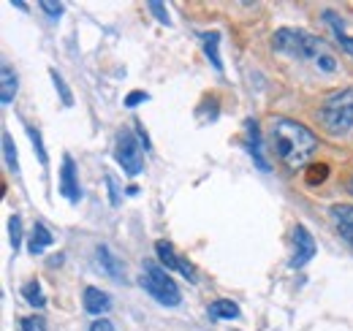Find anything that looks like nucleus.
Returning a JSON list of instances; mask_svg holds the SVG:
<instances>
[{"mask_svg":"<svg viewBox=\"0 0 353 331\" xmlns=\"http://www.w3.org/2000/svg\"><path fill=\"white\" fill-rule=\"evenodd\" d=\"M147 8L155 14V19H158V22H163V25H172V19H169V11H166V6H163V3H155V0H152V3H147Z\"/></svg>","mask_w":353,"mask_h":331,"instance_id":"393cba45","label":"nucleus"},{"mask_svg":"<svg viewBox=\"0 0 353 331\" xmlns=\"http://www.w3.org/2000/svg\"><path fill=\"white\" fill-rule=\"evenodd\" d=\"M82 304H85V310H88L90 315H103V312L112 310V299H109V293H103L101 288H92V285L85 288Z\"/></svg>","mask_w":353,"mask_h":331,"instance_id":"1a4fd4ad","label":"nucleus"},{"mask_svg":"<svg viewBox=\"0 0 353 331\" xmlns=\"http://www.w3.org/2000/svg\"><path fill=\"white\" fill-rule=\"evenodd\" d=\"M41 11H46L52 19H60V14H63V6H60V3H52V0H41Z\"/></svg>","mask_w":353,"mask_h":331,"instance_id":"bb28decb","label":"nucleus"},{"mask_svg":"<svg viewBox=\"0 0 353 331\" xmlns=\"http://www.w3.org/2000/svg\"><path fill=\"white\" fill-rule=\"evenodd\" d=\"M318 123L329 136H343L353 128V87L340 90L323 101L318 109Z\"/></svg>","mask_w":353,"mask_h":331,"instance_id":"f03ea898","label":"nucleus"},{"mask_svg":"<svg viewBox=\"0 0 353 331\" xmlns=\"http://www.w3.org/2000/svg\"><path fill=\"white\" fill-rule=\"evenodd\" d=\"M114 158H117V163L123 166V171H125L128 177L141 174V168H144L141 144L133 139L131 130H120V133H117V150H114Z\"/></svg>","mask_w":353,"mask_h":331,"instance_id":"39448f33","label":"nucleus"},{"mask_svg":"<svg viewBox=\"0 0 353 331\" xmlns=\"http://www.w3.org/2000/svg\"><path fill=\"white\" fill-rule=\"evenodd\" d=\"M52 242H54L52 231L46 228L44 223H36V225H33V234H30V242H28L30 252H33V255H41L46 248H52Z\"/></svg>","mask_w":353,"mask_h":331,"instance_id":"f8f14e48","label":"nucleus"},{"mask_svg":"<svg viewBox=\"0 0 353 331\" xmlns=\"http://www.w3.org/2000/svg\"><path fill=\"white\" fill-rule=\"evenodd\" d=\"M323 19H326V25L334 30V39H337V43L348 52L353 57V36H348L345 30H343V19H337V14L334 11H323Z\"/></svg>","mask_w":353,"mask_h":331,"instance_id":"ddd939ff","label":"nucleus"},{"mask_svg":"<svg viewBox=\"0 0 353 331\" xmlns=\"http://www.w3.org/2000/svg\"><path fill=\"white\" fill-rule=\"evenodd\" d=\"M90 331H114V323L106 321V318H95V321L90 323Z\"/></svg>","mask_w":353,"mask_h":331,"instance_id":"cd10ccee","label":"nucleus"},{"mask_svg":"<svg viewBox=\"0 0 353 331\" xmlns=\"http://www.w3.org/2000/svg\"><path fill=\"white\" fill-rule=\"evenodd\" d=\"M269 136H272V147H274L277 158L288 168L307 166V161L318 150V136L302 123L288 120V117H277L272 123Z\"/></svg>","mask_w":353,"mask_h":331,"instance_id":"f257e3e1","label":"nucleus"},{"mask_svg":"<svg viewBox=\"0 0 353 331\" xmlns=\"http://www.w3.org/2000/svg\"><path fill=\"white\" fill-rule=\"evenodd\" d=\"M106 185H109V199H112V204H120V193H117L114 177H106Z\"/></svg>","mask_w":353,"mask_h":331,"instance_id":"c85d7f7f","label":"nucleus"},{"mask_svg":"<svg viewBox=\"0 0 353 331\" xmlns=\"http://www.w3.org/2000/svg\"><path fill=\"white\" fill-rule=\"evenodd\" d=\"M141 101H150V95H147V92H141V90H133V92H128V95H125V106H128V109L139 106Z\"/></svg>","mask_w":353,"mask_h":331,"instance_id":"a878e982","label":"nucleus"},{"mask_svg":"<svg viewBox=\"0 0 353 331\" xmlns=\"http://www.w3.org/2000/svg\"><path fill=\"white\" fill-rule=\"evenodd\" d=\"M22 296H25V301L30 304V307H44L46 299L41 296V283L39 280H30V283H25V288H22Z\"/></svg>","mask_w":353,"mask_h":331,"instance_id":"a211bd4d","label":"nucleus"},{"mask_svg":"<svg viewBox=\"0 0 353 331\" xmlns=\"http://www.w3.org/2000/svg\"><path fill=\"white\" fill-rule=\"evenodd\" d=\"M318 66H321L323 71H334V68H337V63L332 60V54H321V57H318Z\"/></svg>","mask_w":353,"mask_h":331,"instance_id":"c756f323","label":"nucleus"},{"mask_svg":"<svg viewBox=\"0 0 353 331\" xmlns=\"http://www.w3.org/2000/svg\"><path fill=\"white\" fill-rule=\"evenodd\" d=\"M329 177V166L326 163H312L307 171V185H321Z\"/></svg>","mask_w":353,"mask_h":331,"instance_id":"5701e85b","label":"nucleus"},{"mask_svg":"<svg viewBox=\"0 0 353 331\" xmlns=\"http://www.w3.org/2000/svg\"><path fill=\"white\" fill-rule=\"evenodd\" d=\"M136 133H139V141L144 144V150H150L152 144H150V136H147V130H144V125L141 123H136Z\"/></svg>","mask_w":353,"mask_h":331,"instance_id":"7c9ffc66","label":"nucleus"},{"mask_svg":"<svg viewBox=\"0 0 353 331\" xmlns=\"http://www.w3.org/2000/svg\"><path fill=\"white\" fill-rule=\"evenodd\" d=\"M141 288L147 290L158 304H163V307H176L182 301V293L176 288V283L166 274V269H161L155 263H144Z\"/></svg>","mask_w":353,"mask_h":331,"instance_id":"7ed1b4c3","label":"nucleus"},{"mask_svg":"<svg viewBox=\"0 0 353 331\" xmlns=\"http://www.w3.org/2000/svg\"><path fill=\"white\" fill-rule=\"evenodd\" d=\"M28 136H30V141H33V150L39 152V161L46 166L49 163V155H46L44 141H41V130H39V128H33V125H28Z\"/></svg>","mask_w":353,"mask_h":331,"instance_id":"412c9836","label":"nucleus"},{"mask_svg":"<svg viewBox=\"0 0 353 331\" xmlns=\"http://www.w3.org/2000/svg\"><path fill=\"white\" fill-rule=\"evenodd\" d=\"M3 155H6V166L17 174L19 171V158H17V147H14V139L8 130H3Z\"/></svg>","mask_w":353,"mask_h":331,"instance_id":"6ab92c4d","label":"nucleus"},{"mask_svg":"<svg viewBox=\"0 0 353 331\" xmlns=\"http://www.w3.org/2000/svg\"><path fill=\"white\" fill-rule=\"evenodd\" d=\"M11 6H17V8H22V11H28V6H25L22 0H11Z\"/></svg>","mask_w":353,"mask_h":331,"instance_id":"2f4dec72","label":"nucleus"},{"mask_svg":"<svg viewBox=\"0 0 353 331\" xmlns=\"http://www.w3.org/2000/svg\"><path fill=\"white\" fill-rule=\"evenodd\" d=\"M60 193H63L71 204H79V199H82L77 166H74V158H71V155H63V166H60Z\"/></svg>","mask_w":353,"mask_h":331,"instance_id":"6e6552de","label":"nucleus"},{"mask_svg":"<svg viewBox=\"0 0 353 331\" xmlns=\"http://www.w3.org/2000/svg\"><path fill=\"white\" fill-rule=\"evenodd\" d=\"M155 252H158V261H161V263H163L169 272H182V277H185V280L196 283V269H193L188 261H182L169 242L158 239V242H155Z\"/></svg>","mask_w":353,"mask_h":331,"instance_id":"0eeeda50","label":"nucleus"},{"mask_svg":"<svg viewBox=\"0 0 353 331\" xmlns=\"http://www.w3.org/2000/svg\"><path fill=\"white\" fill-rule=\"evenodd\" d=\"M272 46H274L277 52L291 54V57H302V60H312V57H315V60H318V49H321L323 43H321V39L310 36L305 30H288V28H283V30L274 33Z\"/></svg>","mask_w":353,"mask_h":331,"instance_id":"20e7f679","label":"nucleus"},{"mask_svg":"<svg viewBox=\"0 0 353 331\" xmlns=\"http://www.w3.org/2000/svg\"><path fill=\"white\" fill-rule=\"evenodd\" d=\"M49 74H52V82H54V90L60 92V101H63L65 106H71V103H74V92H71V87L65 84V79H63V77H60V74H57L54 68H52Z\"/></svg>","mask_w":353,"mask_h":331,"instance_id":"aec40b11","label":"nucleus"},{"mask_svg":"<svg viewBox=\"0 0 353 331\" xmlns=\"http://www.w3.org/2000/svg\"><path fill=\"white\" fill-rule=\"evenodd\" d=\"M201 41H204V54L210 57V63L223 71V60H221V33H201Z\"/></svg>","mask_w":353,"mask_h":331,"instance_id":"dca6fc26","label":"nucleus"},{"mask_svg":"<svg viewBox=\"0 0 353 331\" xmlns=\"http://www.w3.org/2000/svg\"><path fill=\"white\" fill-rule=\"evenodd\" d=\"M19 329L22 331H46V321L44 318H36V315H33V318H22V321H19Z\"/></svg>","mask_w":353,"mask_h":331,"instance_id":"b1692460","label":"nucleus"},{"mask_svg":"<svg viewBox=\"0 0 353 331\" xmlns=\"http://www.w3.org/2000/svg\"><path fill=\"white\" fill-rule=\"evenodd\" d=\"M8 234H11V248L17 252L19 245H22V217H19V214H14V217L8 220Z\"/></svg>","mask_w":353,"mask_h":331,"instance_id":"4be33fe9","label":"nucleus"},{"mask_svg":"<svg viewBox=\"0 0 353 331\" xmlns=\"http://www.w3.org/2000/svg\"><path fill=\"white\" fill-rule=\"evenodd\" d=\"M17 95V74L11 71L8 63H3V74H0V103H11Z\"/></svg>","mask_w":353,"mask_h":331,"instance_id":"2eb2a0df","label":"nucleus"},{"mask_svg":"<svg viewBox=\"0 0 353 331\" xmlns=\"http://www.w3.org/2000/svg\"><path fill=\"white\" fill-rule=\"evenodd\" d=\"M210 318L212 321H236L239 318V307L228 299H218L210 304Z\"/></svg>","mask_w":353,"mask_h":331,"instance_id":"4468645a","label":"nucleus"},{"mask_svg":"<svg viewBox=\"0 0 353 331\" xmlns=\"http://www.w3.org/2000/svg\"><path fill=\"white\" fill-rule=\"evenodd\" d=\"M248 133H250V141H248V150H250V155L256 158V163H259V168H269L266 166V158L261 155V136H259V125L253 123V120H248Z\"/></svg>","mask_w":353,"mask_h":331,"instance_id":"f3484780","label":"nucleus"},{"mask_svg":"<svg viewBox=\"0 0 353 331\" xmlns=\"http://www.w3.org/2000/svg\"><path fill=\"white\" fill-rule=\"evenodd\" d=\"M95 258H98V263H101V269L112 277V280H123V272H125V266H123V261L112 252V250L106 248V245H101V248L95 250Z\"/></svg>","mask_w":353,"mask_h":331,"instance_id":"9d476101","label":"nucleus"},{"mask_svg":"<svg viewBox=\"0 0 353 331\" xmlns=\"http://www.w3.org/2000/svg\"><path fill=\"white\" fill-rule=\"evenodd\" d=\"M348 190L353 193V174H351V182H348Z\"/></svg>","mask_w":353,"mask_h":331,"instance_id":"473e14b6","label":"nucleus"},{"mask_svg":"<svg viewBox=\"0 0 353 331\" xmlns=\"http://www.w3.org/2000/svg\"><path fill=\"white\" fill-rule=\"evenodd\" d=\"M315 239L310 234L305 225H296L294 228V255H291V269H302L305 263L312 261L315 255Z\"/></svg>","mask_w":353,"mask_h":331,"instance_id":"423d86ee","label":"nucleus"},{"mask_svg":"<svg viewBox=\"0 0 353 331\" xmlns=\"http://www.w3.org/2000/svg\"><path fill=\"white\" fill-rule=\"evenodd\" d=\"M332 220H334L340 237L353 248V207H332Z\"/></svg>","mask_w":353,"mask_h":331,"instance_id":"9b49d317","label":"nucleus"}]
</instances>
